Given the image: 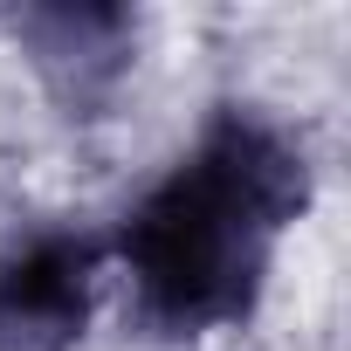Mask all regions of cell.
Wrapping results in <instances>:
<instances>
[{
  "label": "cell",
  "instance_id": "1",
  "mask_svg": "<svg viewBox=\"0 0 351 351\" xmlns=\"http://www.w3.org/2000/svg\"><path fill=\"white\" fill-rule=\"evenodd\" d=\"M303 158L269 124L228 117L207 131V145L158 180L131 228L124 262L131 282L165 330H221L255 310L276 234L303 214Z\"/></svg>",
  "mask_w": 351,
  "mask_h": 351
},
{
  "label": "cell",
  "instance_id": "2",
  "mask_svg": "<svg viewBox=\"0 0 351 351\" xmlns=\"http://www.w3.org/2000/svg\"><path fill=\"white\" fill-rule=\"evenodd\" d=\"M97 248L76 234H42L0 262V351H76L90 330Z\"/></svg>",
  "mask_w": 351,
  "mask_h": 351
}]
</instances>
